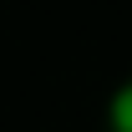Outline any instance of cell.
<instances>
[{"instance_id": "obj_1", "label": "cell", "mask_w": 132, "mask_h": 132, "mask_svg": "<svg viewBox=\"0 0 132 132\" xmlns=\"http://www.w3.org/2000/svg\"><path fill=\"white\" fill-rule=\"evenodd\" d=\"M107 122H112V132H132V81L112 92V102H107Z\"/></svg>"}]
</instances>
